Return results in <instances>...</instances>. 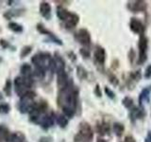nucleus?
<instances>
[{"mask_svg":"<svg viewBox=\"0 0 151 142\" xmlns=\"http://www.w3.org/2000/svg\"><path fill=\"white\" fill-rule=\"evenodd\" d=\"M78 91L70 80L67 87L60 90L58 96V104L63 109V115L67 117H73L78 106Z\"/></svg>","mask_w":151,"mask_h":142,"instance_id":"obj_1","label":"nucleus"},{"mask_svg":"<svg viewBox=\"0 0 151 142\" xmlns=\"http://www.w3.org/2000/svg\"><path fill=\"white\" fill-rule=\"evenodd\" d=\"M57 16L59 17L60 21L64 22V25L67 28H74L79 22V17L78 14L70 12L61 7L57 9Z\"/></svg>","mask_w":151,"mask_h":142,"instance_id":"obj_2","label":"nucleus"},{"mask_svg":"<svg viewBox=\"0 0 151 142\" xmlns=\"http://www.w3.org/2000/svg\"><path fill=\"white\" fill-rule=\"evenodd\" d=\"M52 60H53L52 56L47 52H40L31 57V63L35 65V67L44 69L45 71L50 69Z\"/></svg>","mask_w":151,"mask_h":142,"instance_id":"obj_3","label":"nucleus"},{"mask_svg":"<svg viewBox=\"0 0 151 142\" xmlns=\"http://www.w3.org/2000/svg\"><path fill=\"white\" fill-rule=\"evenodd\" d=\"M93 138V132L88 122H81L79 124L78 132L75 136L76 142H92Z\"/></svg>","mask_w":151,"mask_h":142,"instance_id":"obj_4","label":"nucleus"},{"mask_svg":"<svg viewBox=\"0 0 151 142\" xmlns=\"http://www.w3.org/2000/svg\"><path fill=\"white\" fill-rule=\"evenodd\" d=\"M32 84H33L32 78H27V77L18 76V77H15V79H14L15 92L20 98L25 96V94L29 91Z\"/></svg>","mask_w":151,"mask_h":142,"instance_id":"obj_5","label":"nucleus"},{"mask_svg":"<svg viewBox=\"0 0 151 142\" xmlns=\"http://www.w3.org/2000/svg\"><path fill=\"white\" fill-rule=\"evenodd\" d=\"M36 97V93L32 90H29L28 92L25 94V96H23L19 101L18 104V109L22 114L25 113H29L31 109L34 107L35 102L33 101V99Z\"/></svg>","mask_w":151,"mask_h":142,"instance_id":"obj_6","label":"nucleus"},{"mask_svg":"<svg viewBox=\"0 0 151 142\" xmlns=\"http://www.w3.org/2000/svg\"><path fill=\"white\" fill-rule=\"evenodd\" d=\"M147 46H148V39L144 34L141 35L139 40V60L138 64H143L147 59Z\"/></svg>","mask_w":151,"mask_h":142,"instance_id":"obj_7","label":"nucleus"},{"mask_svg":"<svg viewBox=\"0 0 151 142\" xmlns=\"http://www.w3.org/2000/svg\"><path fill=\"white\" fill-rule=\"evenodd\" d=\"M75 39L82 46H87L91 45V35H90V32L86 28H80L76 32Z\"/></svg>","mask_w":151,"mask_h":142,"instance_id":"obj_8","label":"nucleus"},{"mask_svg":"<svg viewBox=\"0 0 151 142\" xmlns=\"http://www.w3.org/2000/svg\"><path fill=\"white\" fill-rule=\"evenodd\" d=\"M127 8L132 12H145L147 9V4L145 1H141V0H136V1H129L127 2Z\"/></svg>","mask_w":151,"mask_h":142,"instance_id":"obj_9","label":"nucleus"},{"mask_svg":"<svg viewBox=\"0 0 151 142\" xmlns=\"http://www.w3.org/2000/svg\"><path fill=\"white\" fill-rule=\"evenodd\" d=\"M129 27H130L131 31H133L134 33H137V34H140V35L144 34L145 26L138 18H131V20L129 22Z\"/></svg>","mask_w":151,"mask_h":142,"instance_id":"obj_10","label":"nucleus"},{"mask_svg":"<svg viewBox=\"0 0 151 142\" xmlns=\"http://www.w3.org/2000/svg\"><path fill=\"white\" fill-rule=\"evenodd\" d=\"M55 117H56V116L54 115L53 113H51L50 115H48V114H47V115H45V116H44L42 117H41L39 124L42 126V129L47 130V129H49L50 127L53 126Z\"/></svg>","mask_w":151,"mask_h":142,"instance_id":"obj_11","label":"nucleus"},{"mask_svg":"<svg viewBox=\"0 0 151 142\" xmlns=\"http://www.w3.org/2000/svg\"><path fill=\"white\" fill-rule=\"evenodd\" d=\"M69 83H70V80L68 79V76L66 74L65 70L57 73V84H58V87L60 90L67 87Z\"/></svg>","mask_w":151,"mask_h":142,"instance_id":"obj_12","label":"nucleus"},{"mask_svg":"<svg viewBox=\"0 0 151 142\" xmlns=\"http://www.w3.org/2000/svg\"><path fill=\"white\" fill-rule=\"evenodd\" d=\"M37 30L39 31L40 33H42V34H45V35H48L52 40H53L56 44H58L60 46L63 45V42H61V40H60L58 37H57L56 35H54L53 33H52L50 30H48L47 28H45L44 25H42V24H38L37 25Z\"/></svg>","mask_w":151,"mask_h":142,"instance_id":"obj_13","label":"nucleus"},{"mask_svg":"<svg viewBox=\"0 0 151 142\" xmlns=\"http://www.w3.org/2000/svg\"><path fill=\"white\" fill-rule=\"evenodd\" d=\"M93 56H94V61H96L97 64H103L104 63H105V60H106V52H105V49H104L102 46H97L96 47V50H94Z\"/></svg>","mask_w":151,"mask_h":142,"instance_id":"obj_14","label":"nucleus"},{"mask_svg":"<svg viewBox=\"0 0 151 142\" xmlns=\"http://www.w3.org/2000/svg\"><path fill=\"white\" fill-rule=\"evenodd\" d=\"M53 63H54V69L56 71V73H59V72H61V71H64L65 63H64L63 59L61 58V57L58 53L55 54L54 58H53Z\"/></svg>","mask_w":151,"mask_h":142,"instance_id":"obj_15","label":"nucleus"},{"mask_svg":"<svg viewBox=\"0 0 151 142\" xmlns=\"http://www.w3.org/2000/svg\"><path fill=\"white\" fill-rule=\"evenodd\" d=\"M40 13L42 17L45 19H50L51 17V6L48 2L46 1H42L40 3Z\"/></svg>","mask_w":151,"mask_h":142,"instance_id":"obj_16","label":"nucleus"},{"mask_svg":"<svg viewBox=\"0 0 151 142\" xmlns=\"http://www.w3.org/2000/svg\"><path fill=\"white\" fill-rule=\"evenodd\" d=\"M130 117L133 120H139V118H143L145 116V113L144 108L142 106L139 107H133L132 109H130V114H129Z\"/></svg>","mask_w":151,"mask_h":142,"instance_id":"obj_17","label":"nucleus"},{"mask_svg":"<svg viewBox=\"0 0 151 142\" xmlns=\"http://www.w3.org/2000/svg\"><path fill=\"white\" fill-rule=\"evenodd\" d=\"M25 135H24L21 132H16V133H11L9 138L6 142H24L25 140Z\"/></svg>","mask_w":151,"mask_h":142,"instance_id":"obj_18","label":"nucleus"},{"mask_svg":"<svg viewBox=\"0 0 151 142\" xmlns=\"http://www.w3.org/2000/svg\"><path fill=\"white\" fill-rule=\"evenodd\" d=\"M151 92V85L150 86H146L145 88H144L142 90V92L140 93V96H139V103H140V106H142L144 101H147L149 99V95Z\"/></svg>","mask_w":151,"mask_h":142,"instance_id":"obj_19","label":"nucleus"},{"mask_svg":"<svg viewBox=\"0 0 151 142\" xmlns=\"http://www.w3.org/2000/svg\"><path fill=\"white\" fill-rule=\"evenodd\" d=\"M20 72L23 75V77H27V78H31V76L33 75L32 67H31V65L28 64H24L21 66Z\"/></svg>","mask_w":151,"mask_h":142,"instance_id":"obj_20","label":"nucleus"},{"mask_svg":"<svg viewBox=\"0 0 151 142\" xmlns=\"http://www.w3.org/2000/svg\"><path fill=\"white\" fill-rule=\"evenodd\" d=\"M96 132L98 133L99 135H107L109 132H110V125L107 124L105 122H102L101 124H97L96 125Z\"/></svg>","mask_w":151,"mask_h":142,"instance_id":"obj_21","label":"nucleus"},{"mask_svg":"<svg viewBox=\"0 0 151 142\" xmlns=\"http://www.w3.org/2000/svg\"><path fill=\"white\" fill-rule=\"evenodd\" d=\"M11 133L8 130V128L4 125H0V142L2 141H7Z\"/></svg>","mask_w":151,"mask_h":142,"instance_id":"obj_22","label":"nucleus"},{"mask_svg":"<svg viewBox=\"0 0 151 142\" xmlns=\"http://www.w3.org/2000/svg\"><path fill=\"white\" fill-rule=\"evenodd\" d=\"M113 132H114V134L117 135V136H121L123 135V133L125 131V127L124 125L122 124V123H119V122H115L114 124H113Z\"/></svg>","mask_w":151,"mask_h":142,"instance_id":"obj_23","label":"nucleus"},{"mask_svg":"<svg viewBox=\"0 0 151 142\" xmlns=\"http://www.w3.org/2000/svg\"><path fill=\"white\" fill-rule=\"evenodd\" d=\"M9 28L11 30H12L13 32H16V33H21L23 32L24 28H23V26L20 25V24H18L16 22H11L9 24Z\"/></svg>","mask_w":151,"mask_h":142,"instance_id":"obj_24","label":"nucleus"},{"mask_svg":"<svg viewBox=\"0 0 151 142\" xmlns=\"http://www.w3.org/2000/svg\"><path fill=\"white\" fill-rule=\"evenodd\" d=\"M57 123L60 125V128H65L68 125V118L67 117H65L64 115H59L56 117Z\"/></svg>","mask_w":151,"mask_h":142,"instance_id":"obj_25","label":"nucleus"},{"mask_svg":"<svg viewBox=\"0 0 151 142\" xmlns=\"http://www.w3.org/2000/svg\"><path fill=\"white\" fill-rule=\"evenodd\" d=\"M23 9H18V11H9L6 13H4V17L7 19H11L14 16H19L23 13Z\"/></svg>","mask_w":151,"mask_h":142,"instance_id":"obj_26","label":"nucleus"},{"mask_svg":"<svg viewBox=\"0 0 151 142\" xmlns=\"http://www.w3.org/2000/svg\"><path fill=\"white\" fill-rule=\"evenodd\" d=\"M32 51V46H24L23 49H21L20 52V58H25L27 55L30 54V52Z\"/></svg>","mask_w":151,"mask_h":142,"instance_id":"obj_27","label":"nucleus"},{"mask_svg":"<svg viewBox=\"0 0 151 142\" xmlns=\"http://www.w3.org/2000/svg\"><path fill=\"white\" fill-rule=\"evenodd\" d=\"M77 74H78V77L79 79H86L87 77V71L85 70L84 67H82V66H78V68H77Z\"/></svg>","mask_w":151,"mask_h":142,"instance_id":"obj_28","label":"nucleus"},{"mask_svg":"<svg viewBox=\"0 0 151 142\" xmlns=\"http://www.w3.org/2000/svg\"><path fill=\"white\" fill-rule=\"evenodd\" d=\"M122 102H123V105L127 109H132V107H133V99L129 97L124 98Z\"/></svg>","mask_w":151,"mask_h":142,"instance_id":"obj_29","label":"nucleus"},{"mask_svg":"<svg viewBox=\"0 0 151 142\" xmlns=\"http://www.w3.org/2000/svg\"><path fill=\"white\" fill-rule=\"evenodd\" d=\"M4 92H5V94H6V96H11V92H12L11 80H6V83H5V86H4Z\"/></svg>","mask_w":151,"mask_h":142,"instance_id":"obj_30","label":"nucleus"},{"mask_svg":"<svg viewBox=\"0 0 151 142\" xmlns=\"http://www.w3.org/2000/svg\"><path fill=\"white\" fill-rule=\"evenodd\" d=\"M11 110V106L8 103H1L0 104V114H8Z\"/></svg>","mask_w":151,"mask_h":142,"instance_id":"obj_31","label":"nucleus"},{"mask_svg":"<svg viewBox=\"0 0 151 142\" xmlns=\"http://www.w3.org/2000/svg\"><path fill=\"white\" fill-rule=\"evenodd\" d=\"M145 79H151V64L146 66L145 71Z\"/></svg>","mask_w":151,"mask_h":142,"instance_id":"obj_32","label":"nucleus"},{"mask_svg":"<svg viewBox=\"0 0 151 142\" xmlns=\"http://www.w3.org/2000/svg\"><path fill=\"white\" fill-rule=\"evenodd\" d=\"M79 52H80V54L84 57V58H89V57H90V52L86 49H80Z\"/></svg>","mask_w":151,"mask_h":142,"instance_id":"obj_33","label":"nucleus"},{"mask_svg":"<svg viewBox=\"0 0 151 142\" xmlns=\"http://www.w3.org/2000/svg\"><path fill=\"white\" fill-rule=\"evenodd\" d=\"M105 93L107 94V96L109 97V98H111V99H114V97H115V95H114V93H113L111 90H110L108 87H105Z\"/></svg>","mask_w":151,"mask_h":142,"instance_id":"obj_34","label":"nucleus"},{"mask_svg":"<svg viewBox=\"0 0 151 142\" xmlns=\"http://www.w3.org/2000/svg\"><path fill=\"white\" fill-rule=\"evenodd\" d=\"M52 137L51 136H42L39 139V142H52Z\"/></svg>","mask_w":151,"mask_h":142,"instance_id":"obj_35","label":"nucleus"},{"mask_svg":"<svg viewBox=\"0 0 151 142\" xmlns=\"http://www.w3.org/2000/svg\"><path fill=\"white\" fill-rule=\"evenodd\" d=\"M0 45H1V46L3 47V49H7V47L9 46V42H7L6 40H4V39H1V40H0Z\"/></svg>","mask_w":151,"mask_h":142,"instance_id":"obj_36","label":"nucleus"},{"mask_svg":"<svg viewBox=\"0 0 151 142\" xmlns=\"http://www.w3.org/2000/svg\"><path fill=\"white\" fill-rule=\"evenodd\" d=\"M94 93H96V95H97L98 97H101V91H100V88H99V85L97 84L96 89H94Z\"/></svg>","mask_w":151,"mask_h":142,"instance_id":"obj_37","label":"nucleus"},{"mask_svg":"<svg viewBox=\"0 0 151 142\" xmlns=\"http://www.w3.org/2000/svg\"><path fill=\"white\" fill-rule=\"evenodd\" d=\"M145 142H151V131H149L147 133V135H146V136H145Z\"/></svg>","mask_w":151,"mask_h":142,"instance_id":"obj_38","label":"nucleus"},{"mask_svg":"<svg viewBox=\"0 0 151 142\" xmlns=\"http://www.w3.org/2000/svg\"><path fill=\"white\" fill-rule=\"evenodd\" d=\"M123 142H135V139L132 136H127Z\"/></svg>","mask_w":151,"mask_h":142,"instance_id":"obj_39","label":"nucleus"},{"mask_svg":"<svg viewBox=\"0 0 151 142\" xmlns=\"http://www.w3.org/2000/svg\"><path fill=\"white\" fill-rule=\"evenodd\" d=\"M96 142H107L105 139H103V138H98Z\"/></svg>","mask_w":151,"mask_h":142,"instance_id":"obj_40","label":"nucleus"},{"mask_svg":"<svg viewBox=\"0 0 151 142\" xmlns=\"http://www.w3.org/2000/svg\"><path fill=\"white\" fill-rule=\"evenodd\" d=\"M1 62H2V58H1V57H0V63H1Z\"/></svg>","mask_w":151,"mask_h":142,"instance_id":"obj_41","label":"nucleus"}]
</instances>
